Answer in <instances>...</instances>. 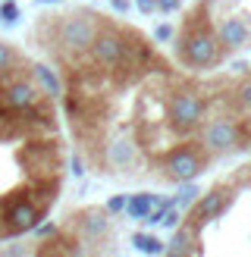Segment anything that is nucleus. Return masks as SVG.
<instances>
[{"mask_svg":"<svg viewBox=\"0 0 251 257\" xmlns=\"http://www.w3.org/2000/svg\"><path fill=\"white\" fill-rule=\"evenodd\" d=\"M179 57L195 69L213 66L220 60V38H213L207 29H198V22H192V29L179 44Z\"/></svg>","mask_w":251,"mask_h":257,"instance_id":"1","label":"nucleus"},{"mask_svg":"<svg viewBox=\"0 0 251 257\" xmlns=\"http://www.w3.org/2000/svg\"><path fill=\"white\" fill-rule=\"evenodd\" d=\"M60 44L69 50V54H82V50L91 47L94 35H97V22L91 13H79V16H66L60 22Z\"/></svg>","mask_w":251,"mask_h":257,"instance_id":"2","label":"nucleus"},{"mask_svg":"<svg viewBox=\"0 0 251 257\" xmlns=\"http://www.w3.org/2000/svg\"><path fill=\"white\" fill-rule=\"evenodd\" d=\"M201 113H204V100H201L195 91H179L170 97L167 104V116H170V125L179 128V132H188L201 122Z\"/></svg>","mask_w":251,"mask_h":257,"instance_id":"3","label":"nucleus"},{"mask_svg":"<svg viewBox=\"0 0 251 257\" xmlns=\"http://www.w3.org/2000/svg\"><path fill=\"white\" fill-rule=\"evenodd\" d=\"M163 170H167V176L173 182H192V179L204 170V157H201L195 148H179L167 157Z\"/></svg>","mask_w":251,"mask_h":257,"instance_id":"4","label":"nucleus"},{"mask_svg":"<svg viewBox=\"0 0 251 257\" xmlns=\"http://www.w3.org/2000/svg\"><path fill=\"white\" fill-rule=\"evenodd\" d=\"M88 50H91L94 66H100V69H113V66H116V63L122 60L126 41H122V38H119L116 32H97Z\"/></svg>","mask_w":251,"mask_h":257,"instance_id":"5","label":"nucleus"},{"mask_svg":"<svg viewBox=\"0 0 251 257\" xmlns=\"http://www.w3.org/2000/svg\"><path fill=\"white\" fill-rule=\"evenodd\" d=\"M235 145H238V125H235L232 119L220 116V119H213V122L204 128V148H207L210 154H223V151H229V148H235Z\"/></svg>","mask_w":251,"mask_h":257,"instance_id":"6","label":"nucleus"},{"mask_svg":"<svg viewBox=\"0 0 251 257\" xmlns=\"http://www.w3.org/2000/svg\"><path fill=\"white\" fill-rule=\"evenodd\" d=\"M4 220H7V235L32 232V229H38V223H41V210H38L32 201H13Z\"/></svg>","mask_w":251,"mask_h":257,"instance_id":"7","label":"nucleus"},{"mask_svg":"<svg viewBox=\"0 0 251 257\" xmlns=\"http://www.w3.org/2000/svg\"><path fill=\"white\" fill-rule=\"evenodd\" d=\"M38 100H41V91H38V85L35 82H13L7 85V91H4V104L13 110V113H25V110H32Z\"/></svg>","mask_w":251,"mask_h":257,"instance_id":"8","label":"nucleus"},{"mask_svg":"<svg viewBox=\"0 0 251 257\" xmlns=\"http://www.w3.org/2000/svg\"><path fill=\"white\" fill-rule=\"evenodd\" d=\"M32 79H35L38 91H41L44 97H60V94H63V82L57 79V72L50 69V66L35 63V66H32Z\"/></svg>","mask_w":251,"mask_h":257,"instance_id":"9","label":"nucleus"},{"mask_svg":"<svg viewBox=\"0 0 251 257\" xmlns=\"http://www.w3.org/2000/svg\"><path fill=\"white\" fill-rule=\"evenodd\" d=\"M220 44H226V47H242V44H248V29H245V22H238V19H223V22H220Z\"/></svg>","mask_w":251,"mask_h":257,"instance_id":"10","label":"nucleus"},{"mask_svg":"<svg viewBox=\"0 0 251 257\" xmlns=\"http://www.w3.org/2000/svg\"><path fill=\"white\" fill-rule=\"evenodd\" d=\"M135 145L129 138H119V141H113L110 145V163L116 166V170H129V166H135Z\"/></svg>","mask_w":251,"mask_h":257,"instance_id":"11","label":"nucleus"},{"mask_svg":"<svg viewBox=\"0 0 251 257\" xmlns=\"http://www.w3.org/2000/svg\"><path fill=\"white\" fill-rule=\"evenodd\" d=\"M79 226L85 229L91 238H97V235H104L107 232V210H85L82 213V220H79Z\"/></svg>","mask_w":251,"mask_h":257,"instance_id":"12","label":"nucleus"},{"mask_svg":"<svg viewBox=\"0 0 251 257\" xmlns=\"http://www.w3.org/2000/svg\"><path fill=\"white\" fill-rule=\"evenodd\" d=\"M223 210V191L217 188V191H210V195H204L201 198V204L195 207V220H210V216H217Z\"/></svg>","mask_w":251,"mask_h":257,"instance_id":"13","label":"nucleus"},{"mask_svg":"<svg viewBox=\"0 0 251 257\" xmlns=\"http://www.w3.org/2000/svg\"><path fill=\"white\" fill-rule=\"evenodd\" d=\"M151 207H157V198H151V195H135L126 201V213L132 216V220H145V216L151 213Z\"/></svg>","mask_w":251,"mask_h":257,"instance_id":"14","label":"nucleus"},{"mask_svg":"<svg viewBox=\"0 0 251 257\" xmlns=\"http://www.w3.org/2000/svg\"><path fill=\"white\" fill-rule=\"evenodd\" d=\"M163 251H167V257H188L192 254V232H188V229H179Z\"/></svg>","mask_w":251,"mask_h":257,"instance_id":"15","label":"nucleus"},{"mask_svg":"<svg viewBox=\"0 0 251 257\" xmlns=\"http://www.w3.org/2000/svg\"><path fill=\"white\" fill-rule=\"evenodd\" d=\"M132 241H135V248L142 251V254H151V257L163 254V241H160V238H154V235H145V232H138V235H132Z\"/></svg>","mask_w":251,"mask_h":257,"instance_id":"16","label":"nucleus"},{"mask_svg":"<svg viewBox=\"0 0 251 257\" xmlns=\"http://www.w3.org/2000/svg\"><path fill=\"white\" fill-rule=\"evenodd\" d=\"M13 63H16V50H13L7 41H0V75H7L13 69Z\"/></svg>","mask_w":251,"mask_h":257,"instance_id":"17","label":"nucleus"},{"mask_svg":"<svg viewBox=\"0 0 251 257\" xmlns=\"http://www.w3.org/2000/svg\"><path fill=\"white\" fill-rule=\"evenodd\" d=\"M198 195H201V191H198L195 182H179V207H188Z\"/></svg>","mask_w":251,"mask_h":257,"instance_id":"18","label":"nucleus"},{"mask_svg":"<svg viewBox=\"0 0 251 257\" xmlns=\"http://www.w3.org/2000/svg\"><path fill=\"white\" fill-rule=\"evenodd\" d=\"M0 19H4L7 25H13V22H16V19H19V7H16V4H13V0H7V4H4V7H0Z\"/></svg>","mask_w":251,"mask_h":257,"instance_id":"19","label":"nucleus"},{"mask_svg":"<svg viewBox=\"0 0 251 257\" xmlns=\"http://www.w3.org/2000/svg\"><path fill=\"white\" fill-rule=\"evenodd\" d=\"M160 223L167 226V229H176V223H179V210H176V207H167V210H163V216H160Z\"/></svg>","mask_w":251,"mask_h":257,"instance_id":"20","label":"nucleus"},{"mask_svg":"<svg viewBox=\"0 0 251 257\" xmlns=\"http://www.w3.org/2000/svg\"><path fill=\"white\" fill-rule=\"evenodd\" d=\"M238 104H242L245 110H251V82H245L242 88H238Z\"/></svg>","mask_w":251,"mask_h":257,"instance_id":"21","label":"nucleus"},{"mask_svg":"<svg viewBox=\"0 0 251 257\" xmlns=\"http://www.w3.org/2000/svg\"><path fill=\"white\" fill-rule=\"evenodd\" d=\"M154 38H157V41H170V38H173V25H157Z\"/></svg>","mask_w":251,"mask_h":257,"instance_id":"22","label":"nucleus"},{"mask_svg":"<svg viewBox=\"0 0 251 257\" xmlns=\"http://www.w3.org/2000/svg\"><path fill=\"white\" fill-rule=\"evenodd\" d=\"M122 207H126V198H122V195H116V198L107 201V213H116V210H122Z\"/></svg>","mask_w":251,"mask_h":257,"instance_id":"23","label":"nucleus"},{"mask_svg":"<svg viewBox=\"0 0 251 257\" xmlns=\"http://www.w3.org/2000/svg\"><path fill=\"white\" fill-rule=\"evenodd\" d=\"M179 4H182V0H157V10L173 13V10H179Z\"/></svg>","mask_w":251,"mask_h":257,"instance_id":"24","label":"nucleus"},{"mask_svg":"<svg viewBox=\"0 0 251 257\" xmlns=\"http://www.w3.org/2000/svg\"><path fill=\"white\" fill-rule=\"evenodd\" d=\"M138 10H142L145 16H151V13L157 10V0H138Z\"/></svg>","mask_w":251,"mask_h":257,"instance_id":"25","label":"nucleus"},{"mask_svg":"<svg viewBox=\"0 0 251 257\" xmlns=\"http://www.w3.org/2000/svg\"><path fill=\"white\" fill-rule=\"evenodd\" d=\"M110 7L116 13H129V0H110Z\"/></svg>","mask_w":251,"mask_h":257,"instance_id":"26","label":"nucleus"},{"mask_svg":"<svg viewBox=\"0 0 251 257\" xmlns=\"http://www.w3.org/2000/svg\"><path fill=\"white\" fill-rule=\"evenodd\" d=\"M72 173H75V176H82V173H85V163H82V157H72Z\"/></svg>","mask_w":251,"mask_h":257,"instance_id":"27","label":"nucleus"},{"mask_svg":"<svg viewBox=\"0 0 251 257\" xmlns=\"http://www.w3.org/2000/svg\"><path fill=\"white\" fill-rule=\"evenodd\" d=\"M38 4H60V0H38Z\"/></svg>","mask_w":251,"mask_h":257,"instance_id":"28","label":"nucleus"}]
</instances>
